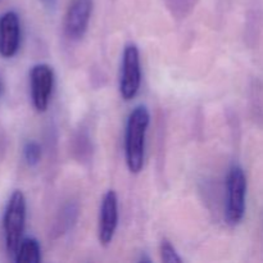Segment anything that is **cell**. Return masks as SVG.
<instances>
[{
    "label": "cell",
    "mask_w": 263,
    "mask_h": 263,
    "mask_svg": "<svg viewBox=\"0 0 263 263\" xmlns=\"http://www.w3.org/2000/svg\"><path fill=\"white\" fill-rule=\"evenodd\" d=\"M31 99L37 112H45L54 87V71L49 64L39 63L30 72Z\"/></svg>",
    "instance_id": "5"
},
{
    "label": "cell",
    "mask_w": 263,
    "mask_h": 263,
    "mask_svg": "<svg viewBox=\"0 0 263 263\" xmlns=\"http://www.w3.org/2000/svg\"><path fill=\"white\" fill-rule=\"evenodd\" d=\"M247 177L243 168L231 167L226 181L225 218L230 226H236L243 221L246 215Z\"/></svg>",
    "instance_id": "3"
},
{
    "label": "cell",
    "mask_w": 263,
    "mask_h": 263,
    "mask_svg": "<svg viewBox=\"0 0 263 263\" xmlns=\"http://www.w3.org/2000/svg\"><path fill=\"white\" fill-rule=\"evenodd\" d=\"M41 154H43L41 146L36 141H28L23 148V157H25L26 163L31 167L36 166L40 162Z\"/></svg>",
    "instance_id": "11"
},
{
    "label": "cell",
    "mask_w": 263,
    "mask_h": 263,
    "mask_svg": "<svg viewBox=\"0 0 263 263\" xmlns=\"http://www.w3.org/2000/svg\"><path fill=\"white\" fill-rule=\"evenodd\" d=\"M171 8L176 14L185 15L186 10L192 8V0H171Z\"/></svg>",
    "instance_id": "13"
},
{
    "label": "cell",
    "mask_w": 263,
    "mask_h": 263,
    "mask_svg": "<svg viewBox=\"0 0 263 263\" xmlns=\"http://www.w3.org/2000/svg\"><path fill=\"white\" fill-rule=\"evenodd\" d=\"M141 84L140 53L136 44H127L123 49L122 69L120 79V94L128 102L138 95Z\"/></svg>",
    "instance_id": "4"
},
{
    "label": "cell",
    "mask_w": 263,
    "mask_h": 263,
    "mask_svg": "<svg viewBox=\"0 0 263 263\" xmlns=\"http://www.w3.org/2000/svg\"><path fill=\"white\" fill-rule=\"evenodd\" d=\"M76 216H77V207L73 204H69L64 208V211L62 212L61 216V221L62 222H58L59 229H58V233L62 234L63 231L68 230L69 226L73 223V221L76 220Z\"/></svg>",
    "instance_id": "12"
},
{
    "label": "cell",
    "mask_w": 263,
    "mask_h": 263,
    "mask_svg": "<svg viewBox=\"0 0 263 263\" xmlns=\"http://www.w3.org/2000/svg\"><path fill=\"white\" fill-rule=\"evenodd\" d=\"M92 13V0H72L64 17V33L72 41H79L86 33Z\"/></svg>",
    "instance_id": "6"
},
{
    "label": "cell",
    "mask_w": 263,
    "mask_h": 263,
    "mask_svg": "<svg viewBox=\"0 0 263 263\" xmlns=\"http://www.w3.org/2000/svg\"><path fill=\"white\" fill-rule=\"evenodd\" d=\"M17 263H39L41 261V248L36 239L26 238L22 239L14 257Z\"/></svg>",
    "instance_id": "9"
},
{
    "label": "cell",
    "mask_w": 263,
    "mask_h": 263,
    "mask_svg": "<svg viewBox=\"0 0 263 263\" xmlns=\"http://www.w3.org/2000/svg\"><path fill=\"white\" fill-rule=\"evenodd\" d=\"M151 115L146 107L138 105L130 113L126 125L125 156L126 164L131 174H139L145 159V139Z\"/></svg>",
    "instance_id": "1"
},
{
    "label": "cell",
    "mask_w": 263,
    "mask_h": 263,
    "mask_svg": "<svg viewBox=\"0 0 263 263\" xmlns=\"http://www.w3.org/2000/svg\"><path fill=\"white\" fill-rule=\"evenodd\" d=\"M26 225V198L21 190L12 193L7 203L3 220L5 247L9 256L14 257L23 239Z\"/></svg>",
    "instance_id": "2"
},
{
    "label": "cell",
    "mask_w": 263,
    "mask_h": 263,
    "mask_svg": "<svg viewBox=\"0 0 263 263\" xmlns=\"http://www.w3.org/2000/svg\"><path fill=\"white\" fill-rule=\"evenodd\" d=\"M0 90H2V86H0Z\"/></svg>",
    "instance_id": "14"
},
{
    "label": "cell",
    "mask_w": 263,
    "mask_h": 263,
    "mask_svg": "<svg viewBox=\"0 0 263 263\" xmlns=\"http://www.w3.org/2000/svg\"><path fill=\"white\" fill-rule=\"evenodd\" d=\"M118 226V198L116 192L108 190L100 204L98 236L102 246L108 247L115 238Z\"/></svg>",
    "instance_id": "7"
},
{
    "label": "cell",
    "mask_w": 263,
    "mask_h": 263,
    "mask_svg": "<svg viewBox=\"0 0 263 263\" xmlns=\"http://www.w3.org/2000/svg\"><path fill=\"white\" fill-rule=\"evenodd\" d=\"M159 253H161V259L164 263H181L182 259L179 256L175 247L172 246L168 239H162L161 246H159Z\"/></svg>",
    "instance_id": "10"
},
{
    "label": "cell",
    "mask_w": 263,
    "mask_h": 263,
    "mask_svg": "<svg viewBox=\"0 0 263 263\" xmlns=\"http://www.w3.org/2000/svg\"><path fill=\"white\" fill-rule=\"evenodd\" d=\"M21 45V22L15 12L9 10L0 17V55L12 58Z\"/></svg>",
    "instance_id": "8"
}]
</instances>
